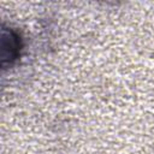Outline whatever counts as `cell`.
Wrapping results in <instances>:
<instances>
[{
	"label": "cell",
	"instance_id": "obj_1",
	"mask_svg": "<svg viewBox=\"0 0 154 154\" xmlns=\"http://www.w3.org/2000/svg\"><path fill=\"white\" fill-rule=\"evenodd\" d=\"M22 48V42L19 35L12 29H2L1 32V64L7 66L13 64Z\"/></svg>",
	"mask_w": 154,
	"mask_h": 154
}]
</instances>
